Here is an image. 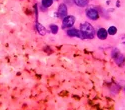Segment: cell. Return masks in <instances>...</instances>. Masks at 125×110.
<instances>
[{
    "label": "cell",
    "instance_id": "6da1fadb",
    "mask_svg": "<svg viewBox=\"0 0 125 110\" xmlns=\"http://www.w3.org/2000/svg\"><path fill=\"white\" fill-rule=\"evenodd\" d=\"M79 30L81 31L83 37H84V39H93L95 36V29L94 27H93L90 23L88 22H83L80 24V28Z\"/></svg>",
    "mask_w": 125,
    "mask_h": 110
},
{
    "label": "cell",
    "instance_id": "7a4b0ae2",
    "mask_svg": "<svg viewBox=\"0 0 125 110\" xmlns=\"http://www.w3.org/2000/svg\"><path fill=\"white\" fill-rule=\"evenodd\" d=\"M75 21L76 19L73 15H67L63 18L62 20V29H69V28H72L73 25L75 24Z\"/></svg>",
    "mask_w": 125,
    "mask_h": 110
},
{
    "label": "cell",
    "instance_id": "3957f363",
    "mask_svg": "<svg viewBox=\"0 0 125 110\" xmlns=\"http://www.w3.org/2000/svg\"><path fill=\"white\" fill-rule=\"evenodd\" d=\"M85 14L87 16L88 19L90 20H93V21H95V20H98L99 17H100V14L98 12V10L94 7H88L85 11Z\"/></svg>",
    "mask_w": 125,
    "mask_h": 110
},
{
    "label": "cell",
    "instance_id": "277c9868",
    "mask_svg": "<svg viewBox=\"0 0 125 110\" xmlns=\"http://www.w3.org/2000/svg\"><path fill=\"white\" fill-rule=\"evenodd\" d=\"M66 34L69 37H77V38H80V39H84V37H83V35H82L80 30L79 29H76V28H73V27L67 29Z\"/></svg>",
    "mask_w": 125,
    "mask_h": 110
},
{
    "label": "cell",
    "instance_id": "5b68a950",
    "mask_svg": "<svg viewBox=\"0 0 125 110\" xmlns=\"http://www.w3.org/2000/svg\"><path fill=\"white\" fill-rule=\"evenodd\" d=\"M57 12H58V15L60 17H65L68 15V8H67V5L65 3H60L59 6H58V9H57Z\"/></svg>",
    "mask_w": 125,
    "mask_h": 110
},
{
    "label": "cell",
    "instance_id": "8992f818",
    "mask_svg": "<svg viewBox=\"0 0 125 110\" xmlns=\"http://www.w3.org/2000/svg\"><path fill=\"white\" fill-rule=\"evenodd\" d=\"M96 35L97 37L100 39V40H105L107 39V36H108V32H107V30L105 28H99L97 31H96Z\"/></svg>",
    "mask_w": 125,
    "mask_h": 110
},
{
    "label": "cell",
    "instance_id": "52a82bcc",
    "mask_svg": "<svg viewBox=\"0 0 125 110\" xmlns=\"http://www.w3.org/2000/svg\"><path fill=\"white\" fill-rule=\"evenodd\" d=\"M35 28H36V30H37V32H38L41 36H43V35L46 34V28H45L43 25H41L38 21L35 22Z\"/></svg>",
    "mask_w": 125,
    "mask_h": 110
},
{
    "label": "cell",
    "instance_id": "ba28073f",
    "mask_svg": "<svg viewBox=\"0 0 125 110\" xmlns=\"http://www.w3.org/2000/svg\"><path fill=\"white\" fill-rule=\"evenodd\" d=\"M72 2H73L75 5H77L78 7H86L88 5V2L89 0H72Z\"/></svg>",
    "mask_w": 125,
    "mask_h": 110
},
{
    "label": "cell",
    "instance_id": "9c48e42d",
    "mask_svg": "<svg viewBox=\"0 0 125 110\" xmlns=\"http://www.w3.org/2000/svg\"><path fill=\"white\" fill-rule=\"evenodd\" d=\"M115 62L117 63V65H119V66H121L122 64H124V62H125V56L124 55H122L121 53L115 58Z\"/></svg>",
    "mask_w": 125,
    "mask_h": 110
},
{
    "label": "cell",
    "instance_id": "30bf717a",
    "mask_svg": "<svg viewBox=\"0 0 125 110\" xmlns=\"http://www.w3.org/2000/svg\"><path fill=\"white\" fill-rule=\"evenodd\" d=\"M54 0H41V4H42V7H44L45 9L49 8L52 4H53Z\"/></svg>",
    "mask_w": 125,
    "mask_h": 110
},
{
    "label": "cell",
    "instance_id": "8fae6325",
    "mask_svg": "<svg viewBox=\"0 0 125 110\" xmlns=\"http://www.w3.org/2000/svg\"><path fill=\"white\" fill-rule=\"evenodd\" d=\"M49 29H50V31H51L52 34H57L58 31H59V27L57 25H55V24H51L49 26Z\"/></svg>",
    "mask_w": 125,
    "mask_h": 110
},
{
    "label": "cell",
    "instance_id": "7c38bea8",
    "mask_svg": "<svg viewBox=\"0 0 125 110\" xmlns=\"http://www.w3.org/2000/svg\"><path fill=\"white\" fill-rule=\"evenodd\" d=\"M107 32H108V35H115L117 33V28L112 25L107 29Z\"/></svg>",
    "mask_w": 125,
    "mask_h": 110
},
{
    "label": "cell",
    "instance_id": "4fadbf2b",
    "mask_svg": "<svg viewBox=\"0 0 125 110\" xmlns=\"http://www.w3.org/2000/svg\"><path fill=\"white\" fill-rule=\"evenodd\" d=\"M119 54H120V52H119V50H118V49H113V50H112L111 55H112V57H113L114 59H115Z\"/></svg>",
    "mask_w": 125,
    "mask_h": 110
},
{
    "label": "cell",
    "instance_id": "5bb4252c",
    "mask_svg": "<svg viewBox=\"0 0 125 110\" xmlns=\"http://www.w3.org/2000/svg\"><path fill=\"white\" fill-rule=\"evenodd\" d=\"M119 84H120V86L122 87L123 91L125 92V81H123V80H120V81H119Z\"/></svg>",
    "mask_w": 125,
    "mask_h": 110
},
{
    "label": "cell",
    "instance_id": "9a60e30c",
    "mask_svg": "<svg viewBox=\"0 0 125 110\" xmlns=\"http://www.w3.org/2000/svg\"><path fill=\"white\" fill-rule=\"evenodd\" d=\"M116 7H118V8L120 7V1H117L116 2Z\"/></svg>",
    "mask_w": 125,
    "mask_h": 110
},
{
    "label": "cell",
    "instance_id": "2e32d148",
    "mask_svg": "<svg viewBox=\"0 0 125 110\" xmlns=\"http://www.w3.org/2000/svg\"><path fill=\"white\" fill-rule=\"evenodd\" d=\"M63 1H64V2H67V3H68V2H70V1H71V0H63Z\"/></svg>",
    "mask_w": 125,
    "mask_h": 110
},
{
    "label": "cell",
    "instance_id": "e0dca14e",
    "mask_svg": "<svg viewBox=\"0 0 125 110\" xmlns=\"http://www.w3.org/2000/svg\"><path fill=\"white\" fill-rule=\"evenodd\" d=\"M55 1H57V0H55Z\"/></svg>",
    "mask_w": 125,
    "mask_h": 110
}]
</instances>
